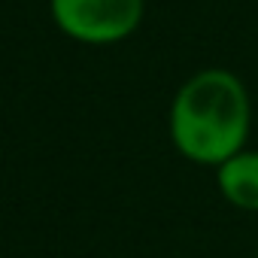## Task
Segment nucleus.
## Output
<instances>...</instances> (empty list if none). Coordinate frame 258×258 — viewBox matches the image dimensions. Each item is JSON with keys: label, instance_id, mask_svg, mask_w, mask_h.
<instances>
[{"label": "nucleus", "instance_id": "1", "mask_svg": "<svg viewBox=\"0 0 258 258\" xmlns=\"http://www.w3.org/2000/svg\"><path fill=\"white\" fill-rule=\"evenodd\" d=\"M252 103L246 85L222 67L195 73L170 103V140L195 164L219 167L246 146Z\"/></svg>", "mask_w": 258, "mask_h": 258}, {"label": "nucleus", "instance_id": "2", "mask_svg": "<svg viewBox=\"0 0 258 258\" xmlns=\"http://www.w3.org/2000/svg\"><path fill=\"white\" fill-rule=\"evenodd\" d=\"M49 10L70 40L109 46L140 28L146 0H49Z\"/></svg>", "mask_w": 258, "mask_h": 258}, {"label": "nucleus", "instance_id": "3", "mask_svg": "<svg viewBox=\"0 0 258 258\" xmlns=\"http://www.w3.org/2000/svg\"><path fill=\"white\" fill-rule=\"evenodd\" d=\"M216 182L222 198L246 213L258 210V152L252 149H240L231 158H225L216 167Z\"/></svg>", "mask_w": 258, "mask_h": 258}]
</instances>
